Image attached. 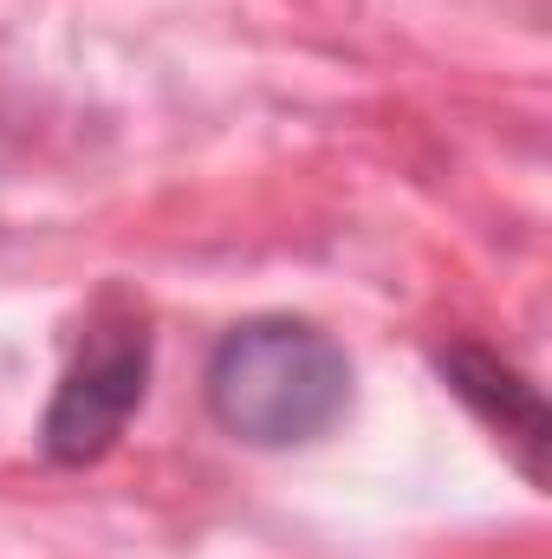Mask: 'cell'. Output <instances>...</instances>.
I'll return each mask as SVG.
<instances>
[{
    "label": "cell",
    "mask_w": 552,
    "mask_h": 559,
    "mask_svg": "<svg viewBox=\"0 0 552 559\" xmlns=\"http://www.w3.org/2000/svg\"><path fill=\"white\" fill-rule=\"evenodd\" d=\"M202 397L235 442L299 449L351 411V358L305 319H241L208 352Z\"/></svg>",
    "instance_id": "cell-1"
},
{
    "label": "cell",
    "mask_w": 552,
    "mask_h": 559,
    "mask_svg": "<svg viewBox=\"0 0 552 559\" xmlns=\"http://www.w3.org/2000/svg\"><path fill=\"white\" fill-rule=\"evenodd\" d=\"M143 391H149V319L131 293H105L46 404V423H39L46 455L65 468L111 455L124 423L143 411Z\"/></svg>",
    "instance_id": "cell-2"
},
{
    "label": "cell",
    "mask_w": 552,
    "mask_h": 559,
    "mask_svg": "<svg viewBox=\"0 0 552 559\" xmlns=\"http://www.w3.org/2000/svg\"><path fill=\"white\" fill-rule=\"evenodd\" d=\"M435 371H442V384H448L475 417L494 429V442L520 462L527 481H547V442H552L547 404H540V391H533L501 352H488V345H475V338H455V345L435 352Z\"/></svg>",
    "instance_id": "cell-3"
}]
</instances>
